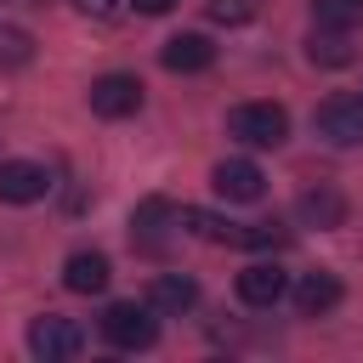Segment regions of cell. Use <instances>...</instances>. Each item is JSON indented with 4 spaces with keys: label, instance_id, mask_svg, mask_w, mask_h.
<instances>
[{
    "label": "cell",
    "instance_id": "obj_4",
    "mask_svg": "<svg viewBox=\"0 0 363 363\" xmlns=\"http://www.w3.org/2000/svg\"><path fill=\"white\" fill-rule=\"evenodd\" d=\"M312 125H318L323 142H335V147H357V142H363V96H329V102H318Z\"/></svg>",
    "mask_w": 363,
    "mask_h": 363
},
{
    "label": "cell",
    "instance_id": "obj_1",
    "mask_svg": "<svg viewBox=\"0 0 363 363\" xmlns=\"http://www.w3.org/2000/svg\"><path fill=\"white\" fill-rule=\"evenodd\" d=\"M102 340L119 346V352H147V346L159 340L153 306H147V301H113V306L102 312Z\"/></svg>",
    "mask_w": 363,
    "mask_h": 363
},
{
    "label": "cell",
    "instance_id": "obj_8",
    "mask_svg": "<svg viewBox=\"0 0 363 363\" xmlns=\"http://www.w3.org/2000/svg\"><path fill=\"white\" fill-rule=\"evenodd\" d=\"M284 295H289L284 267H272V261H250V267L238 272V301H244V306H278Z\"/></svg>",
    "mask_w": 363,
    "mask_h": 363
},
{
    "label": "cell",
    "instance_id": "obj_2",
    "mask_svg": "<svg viewBox=\"0 0 363 363\" xmlns=\"http://www.w3.org/2000/svg\"><path fill=\"white\" fill-rule=\"evenodd\" d=\"M227 130H233L238 142H250V147H278V142L289 136V113H284L278 102H238V108L227 113Z\"/></svg>",
    "mask_w": 363,
    "mask_h": 363
},
{
    "label": "cell",
    "instance_id": "obj_5",
    "mask_svg": "<svg viewBox=\"0 0 363 363\" xmlns=\"http://www.w3.org/2000/svg\"><path fill=\"white\" fill-rule=\"evenodd\" d=\"M136 108H142V79L136 74H102V79H91V113L130 119Z\"/></svg>",
    "mask_w": 363,
    "mask_h": 363
},
{
    "label": "cell",
    "instance_id": "obj_3",
    "mask_svg": "<svg viewBox=\"0 0 363 363\" xmlns=\"http://www.w3.org/2000/svg\"><path fill=\"white\" fill-rule=\"evenodd\" d=\"M28 352H34V357H45V363L79 357V352H85V329H79L74 318L45 312V318H34V323H28Z\"/></svg>",
    "mask_w": 363,
    "mask_h": 363
},
{
    "label": "cell",
    "instance_id": "obj_13",
    "mask_svg": "<svg viewBox=\"0 0 363 363\" xmlns=\"http://www.w3.org/2000/svg\"><path fill=\"white\" fill-rule=\"evenodd\" d=\"M295 210H301L306 227H340V221H346V199H340L335 187H306Z\"/></svg>",
    "mask_w": 363,
    "mask_h": 363
},
{
    "label": "cell",
    "instance_id": "obj_10",
    "mask_svg": "<svg viewBox=\"0 0 363 363\" xmlns=\"http://www.w3.org/2000/svg\"><path fill=\"white\" fill-rule=\"evenodd\" d=\"M108 255H96V250H79V255H68V267H62V284L74 289V295H102L108 289Z\"/></svg>",
    "mask_w": 363,
    "mask_h": 363
},
{
    "label": "cell",
    "instance_id": "obj_6",
    "mask_svg": "<svg viewBox=\"0 0 363 363\" xmlns=\"http://www.w3.org/2000/svg\"><path fill=\"white\" fill-rule=\"evenodd\" d=\"M210 187H216L227 204H255L261 187H267V176H261L255 159H221V164L210 170Z\"/></svg>",
    "mask_w": 363,
    "mask_h": 363
},
{
    "label": "cell",
    "instance_id": "obj_18",
    "mask_svg": "<svg viewBox=\"0 0 363 363\" xmlns=\"http://www.w3.org/2000/svg\"><path fill=\"white\" fill-rule=\"evenodd\" d=\"M164 221H176V204H170V199H142V204H136V216H130V233L153 238Z\"/></svg>",
    "mask_w": 363,
    "mask_h": 363
},
{
    "label": "cell",
    "instance_id": "obj_7",
    "mask_svg": "<svg viewBox=\"0 0 363 363\" xmlns=\"http://www.w3.org/2000/svg\"><path fill=\"white\" fill-rule=\"evenodd\" d=\"M45 193H51L45 164H34V159H6L0 164V204H40Z\"/></svg>",
    "mask_w": 363,
    "mask_h": 363
},
{
    "label": "cell",
    "instance_id": "obj_17",
    "mask_svg": "<svg viewBox=\"0 0 363 363\" xmlns=\"http://www.w3.org/2000/svg\"><path fill=\"white\" fill-rule=\"evenodd\" d=\"M34 62V34L17 23H0V68H23Z\"/></svg>",
    "mask_w": 363,
    "mask_h": 363
},
{
    "label": "cell",
    "instance_id": "obj_22",
    "mask_svg": "<svg viewBox=\"0 0 363 363\" xmlns=\"http://www.w3.org/2000/svg\"><path fill=\"white\" fill-rule=\"evenodd\" d=\"M130 6H136V11H142V17H159V11H170V6H176V0H130Z\"/></svg>",
    "mask_w": 363,
    "mask_h": 363
},
{
    "label": "cell",
    "instance_id": "obj_12",
    "mask_svg": "<svg viewBox=\"0 0 363 363\" xmlns=\"http://www.w3.org/2000/svg\"><path fill=\"white\" fill-rule=\"evenodd\" d=\"M199 301V284L187 278V272H159L153 284H147V306L153 312H187Z\"/></svg>",
    "mask_w": 363,
    "mask_h": 363
},
{
    "label": "cell",
    "instance_id": "obj_20",
    "mask_svg": "<svg viewBox=\"0 0 363 363\" xmlns=\"http://www.w3.org/2000/svg\"><path fill=\"white\" fill-rule=\"evenodd\" d=\"M210 17L227 23V28H233V23H250V17H255V0H210Z\"/></svg>",
    "mask_w": 363,
    "mask_h": 363
},
{
    "label": "cell",
    "instance_id": "obj_11",
    "mask_svg": "<svg viewBox=\"0 0 363 363\" xmlns=\"http://www.w3.org/2000/svg\"><path fill=\"white\" fill-rule=\"evenodd\" d=\"M295 306H301V318L335 312V306H340V278H335V272H306V278L295 284Z\"/></svg>",
    "mask_w": 363,
    "mask_h": 363
},
{
    "label": "cell",
    "instance_id": "obj_16",
    "mask_svg": "<svg viewBox=\"0 0 363 363\" xmlns=\"http://www.w3.org/2000/svg\"><path fill=\"white\" fill-rule=\"evenodd\" d=\"M306 57H312V62H323V68H346L357 51L346 45V34H340V28H312V40H306Z\"/></svg>",
    "mask_w": 363,
    "mask_h": 363
},
{
    "label": "cell",
    "instance_id": "obj_21",
    "mask_svg": "<svg viewBox=\"0 0 363 363\" xmlns=\"http://www.w3.org/2000/svg\"><path fill=\"white\" fill-rule=\"evenodd\" d=\"M85 17H96V23H108V17H119V0H74Z\"/></svg>",
    "mask_w": 363,
    "mask_h": 363
},
{
    "label": "cell",
    "instance_id": "obj_9",
    "mask_svg": "<svg viewBox=\"0 0 363 363\" xmlns=\"http://www.w3.org/2000/svg\"><path fill=\"white\" fill-rule=\"evenodd\" d=\"M159 62H164L170 74H204V68L216 62V45H210L204 34H170L164 51H159Z\"/></svg>",
    "mask_w": 363,
    "mask_h": 363
},
{
    "label": "cell",
    "instance_id": "obj_15",
    "mask_svg": "<svg viewBox=\"0 0 363 363\" xmlns=\"http://www.w3.org/2000/svg\"><path fill=\"white\" fill-rule=\"evenodd\" d=\"M312 28H363V0H312Z\"/></svg>",
    "mask_w": 363,
    "mask_h": 363
},
{
    "label": "cell",
    "instance_id": "obj_14",
    "mask_svg": "<svg viewBox=\"0 0 363 363\" xmlns=\"http://www.w3.org/2000/svg\"><path fill=\"white\" fill-rule=\"evenodd\" d=\"M176 227H187V233L204 238V244H238V227H233L227 216L199 210V204H182V210H176Z\"/></svg>",
    "mask_w": 363,
    "mask_h": 363
},
{
    "label": "cell",
    "instance_id": "obj_19",
    "mask_svg": "<svg viewBox=\"0 0 363 363\" xmlns=\"http://www.w3.org/2000/svg\"><path fill=\"white\" fill-rule=\"evenodd\" d=\"M238 244H250V250H284L289 233L278 221H255V227H238Z\"/></svg>",
    "mask_w": 363,
    "mask_h": 363
}]
</instances>
